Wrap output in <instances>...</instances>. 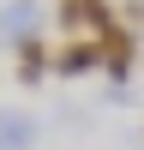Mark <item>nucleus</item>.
<instances>
[{
  "label": "nucleus",
  "mask_w": 144,
  "mask_h": 150,
  "mask_svg": "<svg viewBox=\"0 0 144 150\" xmlns=\"http://www.w3.org/2000/svg\"><path fill=\"white\" fill-rule=\"evenodd\" d=\"M42 36V6L36 0H12L6 12H0V42L18 48V42H36Z\"/></svg>",
  "instance_id": "obj_4"
},
{
  "label": "nucleus",
  "mask_w": 144,
  "mask_h": 150,
  "mask_svg": "<svg viewBox=\"0 0 144 150\" xmlns=\"http://www.w3.org/2000/svg\"><path fill=\"white\" fill-rule=\"evenodd\" d=\"M54 24L66 30V42L72 36H96L102 42L120 18H114V0H54Z\"/></svg>",
  "instance_id": "obj_1"
},
{
  "label": "nucleus",
  "mask_w": 144,
  "mask_h": 150,
  "mask_svg": "<svg viewBox=\"0 0 144 150\" xmlns=\"http://www.w3.org/2000/svg\"><path fill=\"white\" fill-rule=\"evenodd\" d=\"M102 72V42L96 36H72V42L54 48V78H90Z\"/></svg>",
  "instance_id": "obj_3"
},
{
  "label": "nucleus",
  "mask_w": 144,
  "mask_h": 150,
  "mask_svg": "<svg viewBox=\"0 0 144 150\" xmlns=\"http://www.w3.org/2000/svg\"><path fill=\"white\" fill-rule=\"evenodd\" d=\"M54 72V48L36 36V42H18V84H42Z\"/></svg>",
  "instance_id": "obj_5"
},
{
  "label": "nucleus",
  "mask_w": 144,
  "mask_h": 150,
  "mask_svg": "<svg viewBox=\"0 0 144 150\" xmlns=\"http://www.w3.org/2000/svg\"><path fill=\"white\" fill-rule=\"evenodd\" d=\"M138 54H144V42L126 30V24H114V30L102 36V72H108L114 84H126L132 72H138Z\"/></svg>",
  "instance_id": "obj_2"
},
{
  "label": "nucleus",
  "mask_w": 144,
  "mask_h": 150,
  "mask_svg": "<svg viewBox=\"0 0 144 150\" xmlns=\"http://www.w3.org/2000/svg\"><path fill=\"white\" fill-rule=\"evenodd\" d=\"M36 144V120L18 108H0V150H30Z\"/></svg>",
  "instance_id": "obj_6"
}]
</instances>
